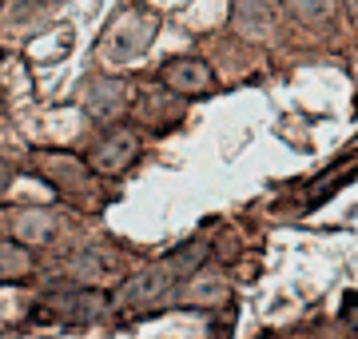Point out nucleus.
<instances>
[{"mask_svg":"<svg viewBox=\"0 0 358 339\" xmlns=\"http://www.w3.org/2000/svg\"><path fill=\"white\" fill-rule=\"evenodd\" d=\"M155 32H159V16L152 8H143V4H131L103 28L100 60L103 64H128V60H136V56L152 48Z\"/></svg>","mask_w":358,"mask_h":339,"instance_id":"1","label":"nucleus"},{"mask_svg":"<svg viewBox=\"0 0 358 339\" xmlns=\"http://www.w3.org/2000/svg\"><path fill=\"white\" fill-rule=\"evenodd\" d=\"M36 172L72 204H84V208H100V188L92 180L88 164L80 156H68V152H36Z\"/></svg>","mask_w":358,"mask_h":339,"instance_id":"2","label":"nucleus"},{"mask_svg":"<svg viewBox=\"0 0 358 339\" xmlns=\"http://www.w3.org/2000/svg\"><path fill=\"white\" fill-rule=\"evenodd\" d=\"M176 284H179V272L171 268V260L164 256L155 268H148V272H140V275H131L128 284L120 287L115 307H152V303H159Z\"/></svg>","mask_w":358,"mask_h":339,"instance_id":"3","label":"nucleus"},{"mask_svg":"<svg viewBox=\"0 0 358 339\" xmlns=\"http://www.w3.org/2000/svg\"><path fill=\"white\" fill-rule=\"evenodd\" d=\"M103 312V300L96 291H56L36 307V319H52V324H92Z\"/></svg>","mask_w":358,"mask_h":339,"instance_id":"4","label":"nucleus"},{"mask_svg":"<svg viewBox=\"0 0 358 339\" xmlns=\"http://www.w3.org/2000/svg\"><path fill=\"white\" fill-rule=\"evenodd\" d=\"M159 80H164V88L171 96H203V92L215 88V76H211L207 60H199V56H176V60H167L159 68Z\"/></svg>","mask_w":358,"mask_h":339,"instance_id":"5","label":"nucleus"},{"mask_svg":"<svg viewBox=\"0 0 358 339\" xmlns=\"http://www.w3.org/2000/svg\"><path fill=\"white\" fill-rule=\"evenodd\" d=\"M136 156H140V136H136L131 128H112L100 144H96V148H92L88 164L96 172L120 176L124 168H131V164H136Z\"/></svg>","mask_w":358,"mask_h":339,"instance_id":"6","label":"nucleus"},{"mask_svg":"<svg viewBox=\"0 0 358 339\" xmlns=\"http://www.w3.org/2000/svg\"><path fill=\"white\" fill-rule=\"evenodd\" d=\"M235 28L251 40H263L275 28V8L271 0H235Z\"/></svg>","mask_w":358,"mask_h":339,"instance_id":"7","label":"nucleus"},{"mask_svg":"<svg viewBox=\"0 0 358 339\" xmlns=\"http://www.w3.org/2000/svg\"><path fill=\"white\" fill-rule=\"evenodd\" d=\"M84 108H88L92 116H100V120H112L115 112H124V84L120 80H92L88 92H84Z\"/></svg>","mask_w":358,"mask_h":339,"instance_id":"8","label":"nucleus"},{"mask_svg":"<svg viewBox=\"0 0 358 339\" xmlns=\"http://www.w3.org/2000/svg\"><path fill=\"white\" fill-rule=\"evenodd\" d=\"M13 232L20 244H48L52 240V216L40 208H28V212H16L13 216Z\"/></svg>","mask_w":358,"mask_h":339,"instance_id":"9","label":"nucleus"},{"mask_svg":"<svg viewBox=\"0 0 358 339\" xmlns=\"http://www.w3.org/2000/svg\"><path fill=\"white\" fill-rule=\"evenodd\" d=\"M68 275H76L84 284H103V279L112 275V263H108V256H100V251H84V256H76V260L68 263Z\"/></svg>","mask_w":358,"mask_h":339,"instance_id":"10","label":"nucleus"},{"mask_svg":"<svg viewBox=\"0 0 358 339\" xmlns=\"http://www.w3.org/2000/svg\"><path fill=\"white\" fill-rule=\"evenodd\" d=\"M32 272V256L13 240H0V279H24Z\"/></svg>","mask_w":358,"mask_h":339,"instance_id":"11","label":"nucleus"},{"mask_svg":"<svg viewBox=\"0 0 358 339\" xmlns=\"http://www.w3.org/2000/svg\"><path fill=\"white\" fill-rule=\"evenodd\" d=\"M287 8H291L303 25H322V20L334 16V0H287Z\"/></svg>","mask_w":358,"mask_h":339,"instance_id":"12","label":"nucleus"},{"mask_svg":"<svg viewBox=\"0 0 358 339\" xmlns=\"http://www.w3.org/2000/svg\"><path fill=\"white\" fill-rule=\"evenodd\" d=\"M219 300H227V284L219 275H211L207 284H195L192 296H187V303H219Z\"/></svg>","mask_w":358,"mask_h":339,"instance_id":"13","label":"nucleus"},{"mask_svg":"<svg viewBox=\"0 0 358 339\" xmlns=\"http://www.w3.org/2000/svg\"><path fill=\"white\" fill-rule=\"evenodd\" d=\"M8 180H13V172H8V164H4V160H0V192L8 188Z\"/></svg>","mask_w":358,"mask_h":339,"instance_id":"14","label":"nucleus"},{"mask_svg":"<svg viewBox=\"0 0 358 339\" xmlns=\"http://www.w3.org/2000/svg\"><path fill=\"white\" fill-rule=\"evenodd\" d=\"M346 4H350V8H355V13H358V0H346Z\"/></svg>","mask_w":358,"mask_h":339,"instance_id":"15","label":"nucleus"}]
</instances>
